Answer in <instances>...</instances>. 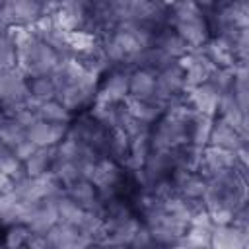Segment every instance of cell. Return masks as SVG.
<instances>
[{
	"instance_id": "cell-36",
	"label": "cell",
	"mask_w": 249,
	"mask_h": 249,
	"mask_svg": "<svg viewBox=\"0 0 249 249\" xmlns=\"http://www.w3.org/2000/svg\"><path fill=\"white\" fill-rule=\"evenodd\" d=\"M29 235H31V230H29L25 224H21V222L12 224V226L4 228V233H2V245L12 247V249H16V247H25Z\"/></svg>"
},
{
	"instance_id": "cell-37",
	"label": "cell",
	"mask_w": 249,
	"mask_h": 249,
	"mask_svg": "<svg viewBox=\"0 0 249 249\" xmlns=\"http://www.w3.org/2000/svg\"><path fill=\"white\" fill-rule=\"evenodd\" d=\"M16 62H18L16 45L12 43V39L8 37L6 31H0V72L14 68Z\"/></svg>"
},
{
	"instance_id": "cell-8",
	"label": "cell",
	"mask_w": 249,
	"mask_h": 249,
	"mask_svg": "<svg viewBox=\"0 0 249 249\" xmlns=\"http://www.w3.org/2000/svg\"><path fill=\"white\" fill-rule=\"evenodd\" d=\"M89 14V2L88 0H58L54 10L49 14L56 27L62 31H78L86 29Z\"/></svg>"
},
{
	"instance_id": "cell-40",
	"label": "cell",
	"mask_w": 249,
	"mask_h": 249,
	"mask_svg": "<svg viewBox=\"0 0 249 249\" xmlns=\"http://www.w3.org/2000/svg\"><path fill=\"white\" fill-rule=\"evenodd\" d=\"M35 148H37V146H35L29 138H25V140H21V142L12 150V152H14V156H16L19 161H25V160L35 152Z\"/></svg>"
},
{
	"instance_id": "cell-39",
	"label": "cell",
	"mask_w": 249,
	"mask_h": 249,
	"mask_svg": "<svg viewBox=\"0 0 249 249\" xmlns=\"http://www.w3.org/2000/svg\"><path fill=\"white\" fill-rule=\"evenodd\" d=\"M130 247H134V249H146V247H156V243H154V237H152V233H150V230H148V226H140L138 228V231L134 233V237H132V241H130Z\"/></svg>"
},
{
	"instance_id": "cell-19",
	"label": "cell",
	"mask_w": 249,
	"mask_h": 249,
	"mask_svg": "<svg viewBox=\"0 0 249 249\" xmlns=\"http://www.w3.org/2000/svg\"><path fill=\"white\" fill-rule=\"evenodd\" d=\"M200 51L204 53V56L216 66V68H231L237 58L231 51V45L228 39L224 37H216V35H210V39L200 47Z\"/></svg>"
},
{
	"instance_id": "cell-4",
	"label": "cell",
	"mask_w": 249,
	"mask_h": 249,
	"mask_svg": "<svg viewBox=\"0 0 249 249\" xmlns=\"http://www.w3.org/2000/svg\"><path fill=\"white\" fill-rule=\"evenodd\" d=\"M19 202H35L51 196H58L64 193V187L60 181L53 175V171H47L43 175H23L19 179H14L10 189H8Z\"/></svg>"
},
{
	"instance_id": "cell-29",
	"label": "cell",
	"mask_w": 249,
	"mask_h": 249,
	"mask_svg": "<svg viewBox=\"0 0 249 249\" xmlns=\"http://www.w3.org/2000/svg\"><path fill=\"white\" fill-rule=\"evenodd\" d=\"M37 117L43 119V121H49V123H64L68 124L72 121V113L56 99H49V101H43L37 105Z\"/></svg>"
},
{
	"instance_id": "cell-42",
	"label": "cell",
	"mask_w": 249,
	"mask_h": 249,
	"mask_svg": "<svg viewBox=\"0 0 249 249\" xmlns=\"http://www.w3.org/2000/svg\"><path fill=\"white\" fill-rule=\"evenodd\" d=\"M156 2H158L160 6H163V8H167V10H169V8H171V6H173L177 0H156Z\"/></svg>"
},
{
	"instance_id": "cell-9",
	"label": "cell",
	"mask_w": 249,
	"mask_h": 249,
	"mask_svg": "<svg viewBox=\"0 0 249 249\" xmlns=\"http://www.w3.org/2000/svg\"><path fill=\"white\" fill-rule=\"evenodd\" d=\"M128 72L124 68H111L99 78L97 86V101L107 103H123L128 97Z\"/></svg>"
},
{
	"instance_id": "cell-28",
	"label": "cell",
	"mask_w": 249,
	"mask_h": 249,
	"mask_svg": "<svg viewBox=\"0 0 249 249\" xmlns=\"http://www.w3.org/2000/svg\"><path fill=\"white\" fill-rule=\"evenodd\" d=\"M21 206L23 202H19L10 191H0V228L2 230L21 220Z\"/></svg>"
},
{
	"instance_id": "cell-13",
	"label": "cell",
	"mask_w": 249,
	"mask_h": 249,
	"mask_svg": "<svg viewBox=\"0 0 249 249\" xmlns=\"http://www.w3.org/2000/svg\"><path fill=\"white\" fill-rule=\"evenodd\" d=\"M183 97H185V103H187L195 113H202V115H208V117H216L220 93H218L208 82L185 89V91H183Z\"/></svg>"
},
{
	"instance_id": "cell-44",
	"label": "cell",
	"mask_w": 249,
	"mask_h": 249,
	"mask_svg": "<svg viewBox=\"0 0 249 249\" xmlns=\"http://www.w3.org/2000/svg\"><path fill=\"white\" fill-rule=\"evenodd\" d=\"M6 4H8V0H0V8H4Z\"/></svg>"
},
{
	"instance_id": "cell-5",
	"label": "cell",
	"mask_w": 249,
	"mask_h": 249,
	"mask_svg": "<svg viewBox=\"0 0 249 249\" xmlns=\"http://www.w3.org/2000/svg\"><path fill=\"white\" fill-rule=\"evenodd\" d=\"M29 99V82L27 76L18 68L0 72V107L4 117L12 115L18 107L25 105Z\"/></svg>"
},
{
	"instance_id": "cell-11",
	"label": "cell",
	"mask_w": 249,
	"mask_h": 249,
	"mask_svg": "<svg viewBox=\"0 0 249 249\" xmlns=\"http://www.w3.org/2000/svg\"><path fill=\"white\" fill-rule=\"evenodd\" d=\"M235 167H241L235 160V152L216 148V146H204L196 173H200L202 177H212V175H218V173H224V171H230Z\"/></svg>"
},
{
	"instance_id": "cell-22",
	"label": "cell",
	"mask_w": 249,
	"mask_h": 249,
	"mask_svg": "<svg viewBox=\"0 0 249 249\" xmlns=\"http://www.w3.org/2000/svg\"><path fill=\"white\" fill-rule=\"evenodd\" d=\"M154 45L160 47V49H161L165 54H169L173 60H179L185 53L191 51L189 45L179 37V33H177L173 27H169V25H165V27H161V29L156 31Z\"/></svg>"
},
{
	"instance_id": "cell-25",
	"label": "cell",
	"mask_w": 249,
	"mask_h": 249,
	"mask_svg": "<svg viewBox=\"0 0 249 249\" xmlns=\"http://www.w3.org/2000/svg\"><path fill=\"white\" fill-rule=\"evenodd\" d=\"M53 163H54V146H37L35 152L23 161V169L25 175L35 177L51 171Z\"/></svg>"
},
{
	"instance_id": "cell-43",
	"label": "cell",
	"mask_w": 249,
	"mask_h": 249,
	"mask_svg": "<svg viewBox=\"0 0 249 249\" xmlns=\"http://www.w3.org/2000/svg\"><path fill=\"white\" fill-rule=\"evenodd\" d=\"M101 2H107V4H111V6H117L119 0H101Z\"/></svg>"
},
{
	"instance_id": "cell-38",
	"label": "cell",
	"mask_w": 249,
	"mask_h": 249,
	"mask_svg": "<svg viewBox=\"0 0 249 249\" xmlns=\"http://www.w3.org/2000/svg\"><path fill=\"white\" fill-rule=\"evenodd\" d=\"M208 84L218 93L230 91L231 86H233V66L231 68H214L212 74H210V78H208Z\"/></svg>"
},
{
	"instance_id": "cell-16",
	"label": "cell",
	"mask_w": 249,
	"mask_h": 249,
	"mask_svg": "<svg viewBox=\"0 0 249 249\" xmlns=\"http://www.w3.org/2000/svg\"><path fill=\"white\" fill-rule=\"evenodd\" d=\"M64 193L74 200L78 202L84 210L88 212H97V214H103V198L99 196L95 185L88 179H76L74 183L66 185L64 187Z\"/></svg>"
},
{
	"instance_id": "cell-45",
	"label": "cell",
	"mask_w": 249,
	"mask_h": 249,
	"mask_svg": "<svg viewBox=\"0 0 249 249\" xmlns=\"http://www.w3.org/2000/svg\"><path fill=\"white\" fill-rule=\"evenodd\" d=\"M4 119V111H2V107H0V121Z\"/></svg>"
},
{
	"instance_id": "cell-15",
	"label": "cell",
	"mask_w": 249,
	"mask_h": 249,
	"mask_svg": "<svg viewBox=\"0 0 249 249\" xmlns=\"http://www.w3.org/2000/svg\"><path fill=\"white\" fill-rule=\"evenodd\" d=\"M210 247L214 249H247L249 230L235 228L233 224H214L210 231Z\"/></svg>"
},
{
	"instance_id": "cell-1",
	"label": "cell",
	"mask_w": 249,
	"mask_h": 249,
	"mask_svg": "<svg viewBox=\"0 0 249 249\" xmlns=\"http://www.w3.org/2000/svg\"><path fill=\"white\" fill-rule=\"evenodd\" d=\"M167 25L179 33V37L189 45V49H200L210 39L206 16L196 4V0H177L169 8Z\"/></svg>"
},
{
	"instance_id": "cell-41",
	"label": "cell",
	"mask_w": 249,
	"mask_h": 249,
	"mask_svg": "<svg viewBox=\"0 0 249 249\" xmlns=\"http://www.w3.org/2000/svg\"><path fill=\"white\" fill-rule=\"evenodd\" d=\"M25 247H29V249H51L49 241H47V235H41V233H31Z\"/></svg>"
},
{
	"instance_id": "cell-24",
	"label": "cell",
	"mask_w": 249,
	"mask_h": 249,
	"mask_svg": "<svg viewBox=\"0 0 249 249\" xmlns=\"http://www.w3.org/2000/svg\"><path fill=\"white\" fill-rule=\"evenodd\" d=\"M74 56H76V60L82 64V68H84L86 72H89L91 76H95V78H101L105 72L111 70V62L107 60V56H105V53H103V49H101L99 43H97L93 49L84 51V53H78V54H74Z\"/></svg>"
},
{
	"instance_id": "cell-23",
	"label": "cell",
	"mask_w": 249,
	"mask_h": 249,
	"mask_svg": "<svg viewBox=\"0 0 249 249\" xmlns=\"http://www.w3.org/2000/svg\"><path fill=\"white\" fill-rule=\"evenodd\" d=\"M89 115L99 121L105 128H119L121 126V121H123V115H124V107L123 103H107V101H93L89 105Z\"/></svg>"
},
{
	"instance_id": "cell-3",
	"label": "cell",
	"mask_w": 249,
	"mask_h": 249,
	"mask_svg": "<svg viewBox=\"0 0 249 249\" xmlns=\"http://www.w3.org/2000/svg\"><path fill=\"white\" fill-rule=\"evenodd\" d=\"M97 86H99V78L91 76L89 72H82L76 78H72L70 82L62 84L60 88H56V101H60L72 115L88 111L89 105L95 101L97 95Z\"/></svg>"
},
{
	"instance_id": "cell-31",
	"label": "cell",
	"mask_w": 249,
	"mask_h": 249,
	"mask_svg": "<svg viewBox=\"0 0 249 249\" xmlns=\"http://www.w3.org/2000/svg\"><path fill=\"white\" fill-rule=\"evenodd\" d=\"M27 82H29V97L33 101L43 103L56 97V86L51 76H33L27 78Z\"/></svg>"
},
{
	"instance_id": "cell-17",
	"label": "cell",
	"mask_w": 249,
	"mask_h": 249,
	"mask_svg": "<svg viewBox=\"0 0 249 249\" xmlns=\"http://www.w3.org/2000/svg\"><path fill=\"white\" fill-rule=\"evenodd\" d=\"M25 132H27V138L35 146H56L68 134V124H64V123H49V121L39 119Z\"/></svg>"
},
{
	"instance_id": "cell-12",
	"label": "cell",
	"mask_w": 249,
	"mask_h": 249,
	"mask_svg": "<svg viewBox=\"0 0 249 249\" xmlns=\"http://www.w3.org/2000/svg\"><path fill=\"white\" fill-rule=\"evenodd\" d=\"M45 235L51 249H80L91 245V241L76 226L66 222H56Z\"/></svg>"
},
{
	"instance_id": "cell-10",
	"label": "cell",
	"mask_w": 249,
	"mask_h": 249,
	"mask_svg": "<svg viewBox=\"0 0 249 249\" xmlns=\"http://www.w3.org/2000/svg\"><path fill=\"white\" fill-rule=\"evenodd\" d=\"M183 68V76H185V89L195 88L198 84L208 82L212 70L216 68L200 49H191L189 53H185L179 60H177Z\"/></svg>"
},
{
	"instance_id": "cell-33",
	"label": "cell",
	"mask_w": 249,
	"mask_h": 249,
	"mask_svg": "<svg viewBox=\"0 0 249 249\" xmlns=\"http://www.w3.org/2000/svg\"><path fill=\"white\" fill-rule=\"evenodd\" d=\"M25 138H27L25 128H23L21 124H18L14 119L4 117V119L0 121V144H2V146L14 150V148H16L21 140H25Z\"/></svg>"
},
{
	"instance_id": "cell-35",
	"label": "cell",
	"mask_w": 249,
	"mask_h": 249,
	"mask_svg": "<svg viewBox=\"0 0 249 249\" xmlns=\"http://www.w3.org/2000/svg\"><path fill=\"white\" fill-rule=\"evenodd\" d=\"M97 43H99V35H95V33H91V31L78 29V31H70V33H68V47H70V53H72V54L89 51V49H93Z\"/></svg>"
},
{
	"instance_id": "cell-7",
	"label": "cell",
	"mask_w": 249,
	"mask_h": 249,
	"mask_svg": "<svg viewBox=\"0 0 249 249\" xmlns=\"http://www.w3.org/2000/svg\"><path fill=\"white\" fill-rule=\"evenodd\" d=\"M19 222L25 224L31 230V233L45 235L58 222L56 196L35 200V202H23V206H21V220Z\"/></svg>"
},
{
	"instance_id": "cell-26",
	"label": "cell",
	"mask_w": 249,
	"mask_h": 249,
	"mask_svg": "<svg viewBox=\"0 0 249 249\" xmlns=\"http://www.w3.org/2000/svg\"><path fill=\"white\" fill-rule=\"evenodd\" d=\"M128 148H130V138H128V134H126L123 128H111L101 156L111 158V160L123 163L124 158L128 156Z\"/></svg>"
},
{
	"instance_id": "cell-18",
	"label": "cell",
	"mask_w": 249,
	"mask_h": 249,
	"mask_svg": "<svg viewBox=\"0 0 249 249\" xmlns=\"http://www.w3.org/2000/svg\"><path fill=\"white\" fill-rule=\"evenodd\" d=\"M4 12L10 19V25L12 23L31 25L35 19H39L45 14L41 0H8V4L4 6Z\"/></svg>"
},
{
	"instance_id": "cell-32",
	"label": "cell",
	"mask_w": 249,
	"mask_h": 249,
	"mask_svg": "<svg viewBox=\"0 0 249 249\" xmlns=\"http://www.w3.org/2000/svg\"><path fill=\"white\" fill-rule=\"evenodd\" d=\"M210 231L212 230H204L198 226H189L183 231V235L177 239L175 247H187V249H202V247H210Z\"/></svg>"
},
{
	"instance_id": "cell-2",
	"label": "cell",
	"mask_w": 249,
	"mask_h": 249,
	"mask_svg": "<svg viewBox=\"0 0 249 249\" xmlns=\"http://www.w3.org/2000/svg\"><path fill=\"white\" fill-rule=\"evenodd\" d=\"M18 53V62L16 66L27 76H51V72L58 66L60 62V54L47 45L45 41H41L37 35L29 37L25 43H21L19 47H16Z\"/></svg>"
},
{
	"instance_id": "cell-30",
	"label": "cell",
	"mask_w": 249,
	"mask_h": 249,
	"mask_svg": "<svg viewBox=\"0 0 249 249\" xmlns=\"http://www.w3.org/2000/svg\"><path fill=\"white\" fill-rule=\"evenodd\" d=\"M56 212H58V222H66V224H72L76 228L86 214V210L78 202H74L66 193L56 196Z\"/></svg>"
},
{
	"instance_id": "cell-27",
	"label": "cell",
	"mask_w": 249,
	"mask_h": 249,
	"mask_svg": "<svg viewBox=\"0 0 249 249\" xmlns=\"http://www.w3.org/2000/svg\"><path fill=\"white\" fill-rule=\"evenodd\" d=\"M212 121H214V117H208V115H202V113H195L193 119H191V123H189V130H187L189 144H195V146L204 148L208 144Z\"/></svg>"
},
{
	"instance_id": "cell-46",
	"label": "cell",
	"mask_w": 249,
	"mask_h": 249,
	"mask_svg": "<svg viewBox=\"0 0 249 249\" xmlns=\"http://www.w3.org/2000/svg\"><path fill=\"white\" fill-rule=\"evenodd\" d=\"M88 2H91V0H88Z\"/></svg>"
},
{
	"instance_id": "cell-6",
	"label": "cell",
	"mask_w": 249,
	"mask_h": 249,
	"mask_svg": "<svg viewBox=\"0 0 249 249\" xmlns=\"http://www.w3.org/2000/svg\"><path fill=\"white\" fill-rule=\"evenodd\" d=\"M68 134L74 136L76 140L91 146L101 156L107 136H109V128H105L99 121H95L89 115V111H82V113H76L72 117V121L68 123Z\"/></svg>"
},
{
	"instance_id": "cell-14",
	"label": "cell",
	"mask_w": 249,
	"mask_h": 249,
	"mask_svg": "<svg viewBox=\"0 0 249 249\" xmlns=\"http://www.w3.org/2000/svg\"><path fill=\"white\" fill-rule=\"evenodd\" d=\"M247 136L241 134L239 130H235L230 123H226L220 117H214L212 121V128H210V136H208V144L206 146H216V148H224L230 152L239 150L241 146H247Z\"/></svg>"
},
{
	"instance_id": "cell-20",
	"label": "cell",
	"mask_w": 249,
	"mask_h": 249,
	"mask_svg": "<svg viewBox=\"0 0 249 249\" xmlns=\"http://www.w3.org/2000/svg\"><path fill=\"white\" fill-rule=\"evenodd\" d=\"M123 107L128 115H132L134 119L142 121V123H148V124H154L163 113H165V107L158 101V99H138V97H126L123 101Z\"/></svg>"
},
{
	"instance_id": "cell-34",
	"label": "cell",
	"mask_w": 249,
	"mask_h": 249,
	"mask_svg": "<svg viewBox=\"0 0 249 249\" xmlns=\"http://www.w3.org/2000/svg\"><path fill=\"white\" fill-rule=\"evenodd\" d=\"M0 173L8 175L12 181L14 179H19L25 175V169H23V161H19L14 152L6 146L0 144Z\"/></svg>"
},
{
	"instance_id": "cell-21",
	"label": "cell",
	"mask_w": 249,
	"mask_h": 249,
	"mask_svg": "<svg viewBox=\"0 0 249 249\" xmlns=\"http://www.w3.org/2000/svg\"><path fill=\"white\" fill-rule=\"evenodd\" d=\"M156 89V72L150 68H132L128 72V97L152 99Z\"/></svg>"
}]
</instances>
